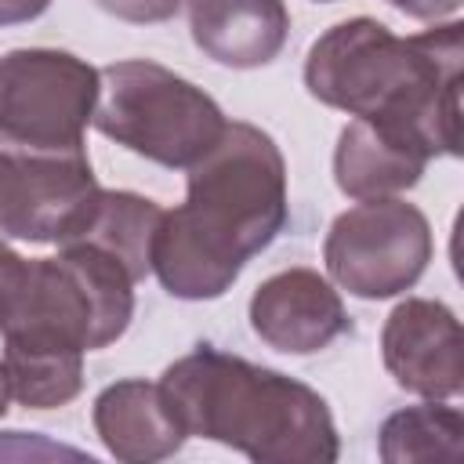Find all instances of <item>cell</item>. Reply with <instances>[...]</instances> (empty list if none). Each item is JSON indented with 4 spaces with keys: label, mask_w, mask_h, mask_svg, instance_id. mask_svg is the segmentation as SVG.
Listing matches in <instances>:
<instances>
[{
    "label": "cell",
    "mask_w": 464,
    "mask_h": 464,
    "mask_svg": "<svg viewBox=\"0 0 464 464\" xmlns=\"http://www.w3.org/2000/svg\"><path fill=\"white\" fill-rule=\"evenodd\" d=\"M323 261L330 279L362 301L406 294L431 261V225L420 207L381 196L359 199L334 218Z\"/></svg>",
    "instance_id": "7"
},
{
    "label": "cell",
    "mask_w": 464,
    "mask_h": 464,
    "mask_svg": "<svg viewBox=\"0 0 464 464\" xmlns=\"http://www.w3.org/2000/svg\"><path fill=\"white\" fill-rule=\"evenodd\" d=\"M94 431L102 446L123 464H152L185 446V428L178 424L160 381H116L94 399Z\"/></svg>",
    "instance_id": "11"
},
{
    "label": "cell",
    "mask_w": 464,
    "mask_h": 464,
    "mask_svg": "<svg viewBox=\"0 0 464 464\" xmlns=\"http://www.w3.org/2000/svg\"><path fill=\"white\" fill-rule=\"evenodd\" d=\"M105 14L120 18V22H134V25H149V22H167L178 14V7L185 0H94Z\"/></svg>",
    "instance_id": "17"
},
{
    "label": "cell",
    "mask_w": 464,
    "mask_h": 464,
    "mask_svg": "<svg viewBox=\"0 0 464 464\" xmlns=\"http://www.w3.org/2000/svg\"><path fill=\"white\" fill-rule=\"evenodd\" d=\"M98 102V69L58 47H18L0 58V141L76 152Z\"/></svg>",
    "instance_id": "6"
},
{
    "label": "cell",
    "mask_w": 464,
    "mask_h": 464,
    "mask_svg": "<svg viewBox=\"0 0 464 464\" xmlns=\"http://www.w3.org/2000/svg\"><path fill=\"white\" fill-rule=\"evenodd\" d=\"M424 167L428 156L417 145L366 120H352L334 149V181L348 199L399 196L420 181Z\"/></svg>",
    "instance_id": "13"
},
{
    "label": "cell",
    "mask_w": 464,
    "mask_h": 464,
    "mask_svg": "<svg viewBox=\"0 0 464 464\" xmlns=\"http://www.w3.org/2000/svg\"><path fill=\"white\" fill-rule=\"evenodd\" d=\"M319 4H326V0H319Z\"/></svg>",
    "instance_id": "22"
},
{
    "label": "cell",
    "mask_w": 464,
    "mask_h": 464,
    "mask_svg": "<svg viewBox=\"0 0 464 464\" xmlns=\"http://www.w3.org/2000/svg\"><path fill=\"white\" fill-rule=\"evenodd\" d=\"M91 123L134 156L170 170H188L228 127L221 105L203 87L149 58H127L98 69Z\"/></svg>",
    "instance_id": "5"
},
{
    "label": "cell",
    "mask_w": 464,
    "mask_h": 464,
    "mask_svg": "<svg viewBox=\"0 0 464 464\" xmlns=\"http://www.w3.org/2000/svg\"><path fill=\"white\" fill-rule=\"evenodd\" d=\"M87 149L40 152L0 141V236L62 243L98 192Z\"/></svg>",
    "instance_id": "8"
},
{
    "label": "cell",
    "mask_w": 464,
    "mask_h": 464,
    "mask_svg": "<svg viewBox=\"0 0 464 464\" xmlns=\"http://www.w3.org/2000/svg\"><path fill=\"white\" fill-rule=\"evenodd\" d=\"M4 377L11 399L29 410H54L80 395L83 388V355L80 352H47V348H4Z\"/></svg>",
    "instance_id": "16"
},
{
    "label": "cell",
    "mask_w": 464,
    "mask_h": 464,
    "mask_svg": "<svg viewBox=\"0 0 464 464\" xmlns=\"http://www.w3.org/2000/svg\"><path fill=\"white\" fill-rule=\"evenodd\" d=\"M185 435L246 453L257 464H334L341 453L326 399L279 370L199 344L160 377Z\"/></svg>",
    "instance_id": "3"
},
{
    "label": "cell",
    "mask_w": 464,
    "mask_h": 464,
    "mask_svg": "<svg viewBox=\"0 0 464 464\" xmlns=\"http://www.w3.org/2000/svg\"><path fill=\"white\" fill-rule=\"evenodd\" d=\"M381 359L392 381L420 399H453L464 388V337L453 308L406 297L381 330Z\"/></svg>",
    "instance_id": "9"
},
{
    "label": "cell",
    "mask_w": 464,
    "mask_h": 464,
    "mask_svg": "<svg viewBox=\"0 0 464 464\" xmlns=\"http://www.w3.org/2000/svg\"><path fill=\"white\" fill-rule=\"evenodd\" d=\"M384 4H392L395 11H402L417 22H442V18H453L464 0H384Z\"/></svg>",
    "instance_id": "18"
},
{
    "label": "cell",
    "mask_w": 464,
    "mask_h": 464,
    "mask_svg": "<svg viewBox=\"0 0 464 464\" xmlns=\"http://www.w3.org/2000/svg\"><path fill=\"white\" fill-rule=\"evenodd\" d=\"M18 261H22V254H14V250L7 246V239L0 236V286H4V279L11 276V268H14Z\"/></svg>",
    "instance_id": "20"
},
{
    "label": "cell",
    "mask_w": 464,
    "mask_h": 464,
    "mask_svg": "<svg viewBox=\"0 0 464 464\" xmlns=\"http://www.w3.org/2000/svg\"><path fill=\"white\" fill-rule=\"evenodd\" d=\"M7 402H11V388H7V377H4V366H0V417L7 413Z\"/></svg>",
    "instance_id": "21"
},
{
    "label": "cell",
    "mask_w": 464,
    "mask_h": 464,
    "mask_svg": "<svg viewBox=\"0 0 464 464\" xmlns=\"http://www.w3.org/2000/svg\"><path fill=\"white\" fill-rule=\"evenodd\" d=\"M51 7V0H0V25H22L40 18Z\"/></svg>",
    "instance_id": "19"
},
{
    "label": "cell",
    "mask_w": 464,
    "mask_h": 464,
    "mask_svg": "<svg viewBox=\"0 0 464 464\" xmlns=\"http://www.w3.org/2000/svg\"><path fill=\"white\" fill-rule=\"evenodd\" d=\"M464 25L439 22L395 36L377 18H348L326 29L304 58V87L315 102L377 123L428 160L460 156Z\"/></svg>",
    "instance_id": "1"
},
{
    "label": "cell",
    "mask_w": 464,
    "mask_h": 464,
    "mask_svg": "<svg viewBox=\"0 0 464 464\" xmlns=\"http://www.w3.org/2000/svg\"><path fill=\"white\" fill-rule=\"evenodd\" d=\"M163 207L138 196V192H116V188H98L76 228L58 243H87L116 257L134 283H141L152 272V239L160 228Z\"/></svg>",
    "instance_id": "14"
},
{
    "label": "cell",
    "mask_w": 464,
    "mask_h": 464,
    "mask_svg": "<svg viewBox=\"0 0 464 464\" xmlns=\"http://www.w3.org/2000/svg\"><path fill=\"white\" fill-rule=\"evenodd\" d=\"M464 450V417L446 399H428L395 410L381 424L377 453L384 464L410 460H457Z\"/></svg>",
    "instance_id": "15"
},
{
    "label": "cell",
    "mask_w": 464,
    "mask_h": 464,
    "mask_svg": "<svg viewBox=\"0 0 464 464\" xmlns=\"http://www.w3.org/2000/svg\"><path fill=\"white\" fill-rule=\"evenodd\" d=\"M130 315V272L87 243H65L58 257H22L0 286L4 348L98 352L127 334Z\"/></svg>",
    "instance_id": "4"
},
{
    "label": "cell",
    "mask_w": 464,
    "mask_h": 464,
    "mask_svg": "<svg viewBox=\"0 0 464 464\" xmlns=\"http://www.w3.org/2000/svg\"><path fill=\"white\" fill-rule=\"evenodd\" d=\"M286 225V163L272 134L232 120L188 167L185 203L163 210L152 272L170 297L214 301Z\"/></svg>",
    "instance_id": "2"
},
{
    "label": "cell",
    "mask_w": 464,
    "mask_h": 464,
    "mask_svg": "<svg viewBox=\"0 0 464 464\" xmlns=\"http://www.w3.org/2000/svg\"><path fill=\"white\" fill-rule=\"evenodd\" d=\"M192 44L228 69L268 65L290 33L283 0H185Z\"/></svg>",
    "instance_id": "12"
},
{
    "label": "cell",
    "mask_w": 464,
    "mask_h": 464,
    "mask_svg": "<svg viewBox=\"0 0 464 464\" xmlns=\"http://www.w3.org/2000/svg\"><path fill=\"white\" fill-rule=\"evenodd\" d=\"M250 330L283 355H312L348 330L341 294L315 268H283L250 297Z\"/></svg>",
    "instance_id": "10"
}]
</instances>
